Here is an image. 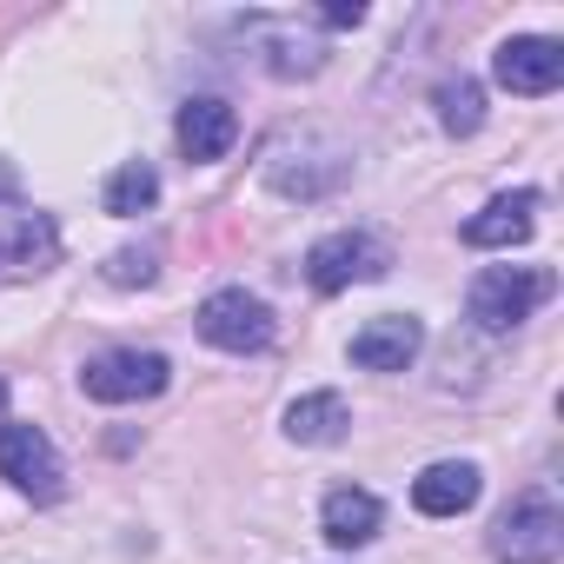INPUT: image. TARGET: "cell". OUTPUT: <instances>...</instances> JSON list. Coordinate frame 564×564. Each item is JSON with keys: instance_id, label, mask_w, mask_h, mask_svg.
I'll return each mask as SVG.
<instances>
[{"instance_id": "5bb4252c", "label": "cell", "mask_w": 564, "mask_h": 564, "mask_svg": "<svg viewBox=\"0 0 564 564\" xmlns=\"http://www.w3.org/2000/svg\"><path fill=\"white\" fill-rule=\"evenodd\" d=\"M346 425H352V405L339 392H306V399L286 405V438L293 445H339Z\"/></svg>"}, {"instance_id": "9c48e42d", "label": "cell", "mask_w": 564, "mask_h": 564, "mask_svg": "<svg viewBox=\"0 0 564 564\" xmlns=\"http://www.w3.org/2000/svg\"><path fill=\"white\" fill-rule=\"evenodd\" d=\"M425 346V326L412 313H386V319H366L352 333V366L359 372H405Z\"/></svg>"}, {"instance_id": "52a82bcc", "label": "cell", "mask_w": 564, "mask_h": 564, "mask_svg": "<svg viewBox=\"0 0 564 564\" xmlns=\"http://www.w3.org/2000/svg\"><path fill=\"white\" fill-rule=\"evenodd\" d=\"M199 339L219 352H265L272 346V306L246 286H226L199 306Z\"/></svg>"}, {"instance_id": "4fadbf2b", "label": "cell", "mask_w": 564, "mask_h": 564, "mask_svg": "<svg viewBox=\"0 0 564 564\" xmlns=\"http://www.w3.org/2000/svg\"><path fill=\"white\" fill-rule=\"evenodd\" d=\"M379 524H386V505H379L372 491H359V485H339V491H326V505H319V531H326L333 551L372 544Z\"/></svg>"}, {"instance_id": "277c9868", "label": "cell", "mask_w": 564, "mask_h": 564, "mask_svg": "<svg viewBox=\"0 0 564 564\" xmlns=\"http://www.w3.org/2000/svg\"><path fill=\"white\" fill-rule=\"evenodd\" d=\"M61 259V232L41 206L28 199H0V286H21V279H41Z\"/></svg>"}, {"instance_id": "8fae6325", "label": "cell", "mask_w": 564, "mask_h": 564, "mask_svg": "<svg viewBox=\"0 0 564 564\" xmlns=\"http://www.w3.org/2000/svg\"><path fill=\"white\" fill-rule=\"evenodd\" d=\"M531 226H538V193H531V186H518V193H498L485 213H471V219H465V246H478V252L524 246V239H531Z\"/></svg>"}, {"instance_id": "6da1fadb", "label": "cell", "mask_w": 564, "mask_h": 564, "mask_svg": "<svg viewBox=\"0 0 564 564\" xmlns=\"http://www.w3.org/2000/svg\"><path fill=\"white\" fill-rule=\"evenodd\" d=\"M551 293H557V279H551L544 265H485V272L471 279V319H478L485 333H511V326H524Z\"/></svg>"}, {"instance_id": "30bf717a", "label": "cell", "mask_w": 564, "mask_h": 564, "mask_svg": "<svg viewBox=\"0 0 564 564\" xmlns=\"http://www.w3.org/2000/svg\"><path fill=\"white\" fill-rule=\"evenodd\" d=\"M232 140H239V113H232L219 94H199V100H186V107H180V153H186L193 166L226 160V153H232Z\"/></svg>"}, {"instance_id": "d6986e66", "label": "cell", "mask_w": 564, "mask_h": 564, "mask_svg": "<svg viewBox=\"0 0 564 564\" xmlns=\"http://www.w3.org/2000/svg\"><path fill=\"white\" fill-rule=\"evenodd\" d=\"M0 412H8V386H0Z\"/></svg>"}, {"instance_id": "2e32d148", "label": "cell", "mask_w": 564, "mask_h": 564, "mask_svg": "<svg viewBox=\"0 0 564 564\" xmlns=\"http://www.w3.org/2000/svg\"><path fill=\"white\" fill-rule=\"evenodd\" d=\"M160 199V173L147 166V160H127L113 180H107V213L113 219H133V213H147Z\"/></svg>"}, {"instance_id": "ba28073f", "label": "cell", "mask_w": 564, "mask_h": 564, "mask_svg": "<svg viewBox=\"0 0 564 564\" xmlns=\"http://www.w3.org/2000/svg\"><path fill=\"white\" fill-rule=\"evenodd\" d=\"M491 80L505 94H518V100H544L564 80V47L557 41H538V34H518V41H505L491 54Z\"/></svg>"}, {"instance_id": "8992f818", "label": "cell", "mask_w": 564, "mask_h": 564, "mask_svg": "<svg viewBox=\"0 0 564 564\" xmlns=\"http://www.w3.org/2000/svg\"><path fill=\"white\" fill-rule=\"evenodd\" d=\"M0 478L14 491H28L34 505H54L67 491V471H61V452L41 425H0Z\"/></svg>"}, {"instance_id": "e0dca14e", "label": "cell", "mask_w": 564, "mask_h": 564, "mask_svg": "<svg viewBox=\"0 0 564 564\" xmlns=\"http://www.w3.org/2000/svg\"><path fill=\"white\" fill-rule=\"evenodd\" d=\"M107 279H113V286H147V279H153V252H120L107 265Z\"/></svg>"}, {"instance_id": "9a60e30c", "label": "cell", "mask_w": 564, "mask_h": 564, "mask_svg": "<svg viewBox=\"0 0 564 564\" xmlns=\"http://www.w3.org/2000/svg\"><path fill=\"white\" fill-rule=\"evenodd\" d=\"M432 100H438V127H445V133L465 140V133L485 127V94H478V80H465V74H458V80H438Z\"/></svg>"}, {"instance_id": "ac0fdd59", "label": "cell", "mask_w": 564, "mask_h": 564, "mask_svg": "<svg viewBox=\"0 0 564 564\" xmlns=\"http://www.w3.org/2000/svg\"><path fill=\"white\" fill-rule=\"evenodd\" d=\"M359 21H366L359 0H339V8H326V28H359Z\"/></svg>"}, {"instance_id": "5b68a950", "label": "cell", "mask_w": 564, "mask_h": 564, "mask_svg": "<svg viewBox=\"0 0 564 564\" xmlns=\"http://www.w3.org/2000/svg\"><path fill=\"white\" fill-rule=\"evenodd\" d=\"M166 379H173L166 352H140V346L100 352V359L80 366V386H87V399H100V405H140V399L166 392Z\"/></svg>"}, {"instance_id": "7a4b0ae2", "label": "cell", "mask_w": 564, "mask_h": 564, "mask_svg": "<svg viewBox=\"0 0 564 564\" xmlns=\"http://www.w3.org/2000/svg\"><path fill=\"white\" fill-rule=\"evenodd\" d=\"M557 551H564V511L544 491H524L491 524V557L498 564H557Z\"/></svg>"}, {"instance_id": "3957f363", "label": "cell", "mask_w": 564, "mask_h": 564, "mask_svg": "<svg viewBox=\"0 0 564 564\" xmlns=\"http://www.w3.org/2000/svg\"><path fill=\"white\" fill-rule=\"evenodd\" d=\"M392 272V246L379 232H326L306 252V279L313 293H346V286H372Z\"/></svg>"}, {"instance_id": "7c38bea8", "label": "cell", "mask_w": 564, "mask_h": 564, "mask_svg": "<svg viewBox=\"0 0 564 564\" xmlns=\"http://www.w3.org/2000/svg\"><path fill=\"white\" fill-rule=\"evenodd\" d=\"M478 491H485V478H478V465H465V458H438V465H425V471L412 478V505H419L425 518H458V511L478 505Z\"/></svg>"}]
</instances>
